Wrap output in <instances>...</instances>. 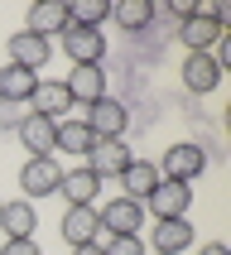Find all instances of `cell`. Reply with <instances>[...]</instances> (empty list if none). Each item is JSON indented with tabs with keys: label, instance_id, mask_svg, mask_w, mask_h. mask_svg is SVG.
<instances>
[{
	"label": "cell",
	"instance_id": "obj_1",
	"mask_svg": "<svg viewBox=\"0 0 231 255\" xmlns=\"http://www.w3.org/2000/svg\"><path fill=\"white\" fill-rule=\"evenodd\" d=\"M154 169H159V178H169V183H193V178L207 169V149H202V144H193V140L169 144V149H164V159H159Z\"/></svg>",
	"mask_w": 231,
	"mask_h": 255
},
{
	"label": "cell",
	"instance_id": "obj_2",
	"mask_svg": "<svg viewBox=\"0 0 231 255\" xmlns=\"http://www.w3.org/2000/svg\"><path fill=\"white\" fill-rule=\"evenodd\" d=\"M87 130L97 135V140H125V126H130V111H125V101H116V97H101L92 101L82 111Z\"/></svg>",
	"mask_w": 231,
	"mask_h": 255
},
{
	"label": "cell",
	"instance_id": "obj_3",
	"mask_svg": "<svg viewBox=\"0 0 231 255\" xmlns=\"http://www.w3.org/2000/svg\"><path fill=\"white\" fill-rule=\"evenodd\" d=\"M63 43V53L72 58V68H101V58H106V39H101V29H82V24H68L58 34Z\"/></svg>",
	"mask_w": 231,
	"mask_h": 255
},
{
	"label": "cell",
	"instance_id": "obj_4",
	"mask_svg": "<svg viewBox=\"0 0 231 255\" xmlns=\"http://www.w3.org/2000/svg\"><path fill=\"white\" fill-rule=\"evenodd\" d=\"M97 217L106 236H140L144 231V202H130V198H111L106 207H97Z\"/></svg>",
	"mask_w": 231,
	"mask_h": 255
},
{
	"label": "cell",
	"instance_id": "obj_5",
	"mask_svg": "<svg viewBox=\"0 0 231 255\" xmlns=\"http://www.w3.org/2000/svg\"><path fill=\"white\" fill-rule=\"evenodd\" d=\"M130 159H135V149H130L125 140H97L92 149H87V169L97 173V178H120V173L130 169Z\"/></svg>",
	"mask_w": 231,
	"mask_h": 255
},
{
	"label": "cell",
	"instance_id": "obj_6",
	"mask_svg": "<svg viewBox=\"0 0 231 255\" xmlns=\"http://www.w3.org/2000/svg\"><path fill=\"white\" fill-rule=\"evenodd\" d=\"M58 183H63V164L53 154L48 159H24V169H19V193L24 198H48V193H58Z\"/></svg>",
	"mask_w": 231,
	"mask_h": 255
},
{
	"label": "cell",
	"instance_id": "obj_7",
	"mask_svg": "<svg viewBox=\"0 0 231 255\" xmlns=\"http://www.w3.org/2000/svg\"><path fill=\"white\" fill-rule=\"evenodd\" d=\"M14 135H19V144H24L29 159H48L53 144H58V121H48V116H19Z\"/></svg>",
	"mask_w": 231,
	"mask_h": 255
},
{
	"label": "cell",
	"instance_id": "obj_8",
	"mask_svg": "<svg viewBox=\"0 0 231 255\" xmlns=\"http://www.w3.org/2000/svg\"><path fill=\"white\" fill-rule=\"evenodd\" d=\"M188 207H193V183L159 178V188L144 198V212H154V222H164V217H188Z\"/></svg>",
	"mask_w": 231,
	"mask_h": 255
},
{
	"label": "cell",
	"instance_id": "obj_9",
	"mask_svg": "<svg viewBox=\"0 0 231 255\" xmlns=\"http://www.w3.org/2000/svg\"><path fill=\"white\" fill-rule=\"evenodd\" d=\"M5 48H10V63H14V68H24V72H39L43 63L53 58V43L39 39V34H29V29L10 34V39H5Z\"/></svg>",
	"mask_w": 231,
	"mask_h": 255
},
{
	"label": "cell",
	"instance_id": "obj_10",
	"mask_svg": "<svg viewBox=\"0 0 231 255\" xmlns=\"http://www.w3.org/2000/svg\"><path fill=\"white\" fill-rule=\"evenodd\" d=\"M0 231H5V241H29V236L39 231V207L29 198L0 202Z\"/></svg>",
	"mask_w": 231,
	"mask_h": 255
},
{
	"label": "cell",
	"instance_id": "obj_11",
	"mask_svg": "<svg viewBox=\"0 0 231 255\" xmlns=\"http://www.w3.org/2000/svg\"><path fill=\"white\" fill-rule=\"evenodd\" d=\"M97 188H101V178L87 169V164H77V169H63L58 198H68V207H92V202H97Z\"/></svg>",
	"mask_w": 231,
	"mask_h": 255
},
{
	"label": "cell",
	"instance_id": "obj_12",
	"mask_svg": "<svg viewBox=\"0 0 231 255\" xmlns=\"http://www.w3.org/2000/svg\"><path fill=\"white\" fill-rule=\"evenodd\" d=\"M29 106H34V116H48V121H68L72 111H82V106H72L63 82H39L34 97H29Z\"/></svg>",
	"mask_w": 231,
	"mask_h": 255
},
{
	"label": "cell",
	"instance_id": "obj_13",
	"mask_svg": "<svg viewBox=\"0 0 231 255\" xmlns=\"http://www.w3.org/2000/svg\"><path fill=\"white\" fill-rule=\"evenodd\" d=\"M58 231H63L68 246H92L101 236V217H97V207H68L63 222H58Z\"/></svg>",
	"mask_w": 231,
	"mask_h": 255
},
{
	"label": "cell",
	"instance_id": "obj_14",
	"mask_svg": "<svg viewBox=\"0 0 231 255\" xmlns=\"http://www.w3.org/2000/svg\"><path fill=\"white\" fill-rule=\"evenodd\" d=\"M63 87H68V97H72V106H92V101H101L106 97V72L101 68H72L68 77H63Z\"/></svg>",
	"mask_w": 231,
	"mask_h": 255
},
{
	"label": "cell",
	"instance_id": "obj_15",
	"mask_svg": "<svg viewBox=\"0 0 231 255\" xmlns=\"http://www.w3.org/2000/svg\"><path fill=\"white\" fill-rule=\"evenodd\" d=\"M29 34H39V39H58L63 29H68V0H39V5H29Z\"/></svg>",
	"mask_w": 231,
	"mask_h": 255
},
{
	"label": "cell",
	"instance_id": "obj_16",
	"mask_svg": "<svg viewBox=\"0 0 231 255\" xmlns=\"http://www.w3.org/2000/svg\"><path fill=\"white\" fill-rule=\"evenodd\" d=\"M178 77H183V87H188V92L207 97V92H217V82H222V68L212 63V53H188Z\"/></svg>",
	"mask_w": 231,
	"mask_h": 255
},
{
	"label": "cell",
	"instance_id": "obj_17",
	"mask_svg": "<svg viewBox=\"0 0 231 255\" xmlns=\"http://www.w3.org/2000/svg\"><path fill=\"white\" fill-rule=\"evenodd\" d=\"M193 246V222L188 217H164L154 222V255H178Z\"/></svg>",
	"mask_w": 231,
	"mask_h": 255
},
{
	"label": "cell",
	"instance_id": "obj_18",
	"mask_svg": "<svg viewBox=\"0 0 231 255\" xmlns=\"http://www.w3.org/2000/svg\"><path fill=\"white\" fill-rule=\"evenodd\" d=\"M92 144H97V135L87 130L82 111L68 116V121H58V144H53V154H77V159H87V149H92Z\"/></svg>",
	"mask_w": 231,
	"mask_h": 255
},
{
	"label": "cell",
	"instance_id": "obj_19",
	"mask_svg": "<svg viewBox=\"0 0 231 255\" xmlns=\"http://www.w3.org/2000/svg\"><path fill=\"white\" fill-rule=\"evenodd\" d=\"M120 188H125L120 198H130V202H144V198H149V193L159 188V169L149 164V159H130V169L120 173Z\"/></svg>",
	"mask_w": 231,
	"mask_h": 255
},
{
	"label": "cell",
	"instance_id": "obj_20",
	"mask_svg": "<svg viewBox=\"0 0 231 255\" xmlns=\"http://www.w3.org/2000/svg\"><path fill=\"white\" fill-rule=\"evenodd\" d=\"M178 39H183L188 53H212V43L222 39V24L217 19H202V14H188L183 29H178Z\"/></svg>",
	"mask_w": 231,
	"mask_h": 255
},
{
	"label": "cell",
	"instance_id": "obj_21",
	"mask_svg": "<svg viewBox=\"0 0 231 255\" xmlns=\"http://www.w3.org/2000/svg\"><path fill=\"white\" fill-rule=\"evenodd\" d=\"M34 87H39V72H24V68H14V63L0 68V101H5V106L29 101V97H34Z\"/></svg>",
	"mask_w": 231,
	"mask_h": 255
},
{
	"label": "cell",
	"instance_id": "obj_22",
	"mask_svg": "<svg viewBox=\"0 0 231 255\" xmlns=\"http://www.w3.org/2000/svg\"><path fill=\"white\" fill-rule=\"evenodd\" d=\"M111 14H116V24H120V29L140 34V29L154 19V0H116V5H111Z\"/></svg>",
	"mask_w": 231,
	"mask_h": 255
},
{
	"label": "cell",
	"instance_id": "obj_23",
	"mask_svg": "<svg viewBox=\"0 0 231 255\" xmlns=\"http://www.w3.org/2000/svg\"><path fill=\"white\" fill-rule=\"evenodd\" d=\"M106 19H111V0H72V5H68V24L101 29Z\"/></svg>",
	"mask_w": 231,
	"mask_h": 255
},
{
	"label": "cell",
	"instance_id": "obj_24",
	"mask_svg": "<svg viewBox=\"0 0 231 255\" xmlns=\"http://www.w3.org/2000/svg\"><path fill=\"white\" fill-rule=\"evenodd\" d=\"M101 255H149V246H144V236H106V241H97Z\"/></svg>",
	"mask_w": 231,
	"mask_h": 255
},
{
	"label": "cell",
	"instance_id": "obj_25",
	"mask_svg": "<svg viewBox=\"0 0 231 255\" xmlns=\"http://www.w3.org/2000/svg\"><path fill=\"white\" fill-rule=\"evenodd\" d=\"M0 255H43V246L29 236V241H5L0 246Z\"/></svg>",
	"mask_w": 231,
	"mask_h": 255
},
{
	"label": "cell",
	"instance_id": "obj_26",
	"mask_svg": "<svg viewBox=\"0 0 231 255\" xmlns=\"http://www.w3.org/2000/svg\"><path fill=\"white\" fill-rule=\"evenodd\" d=\"M169 10H173V14H178V19H188V14H193V10H198V0H173V5H169Z\"/></svg>",
	"mask_w": 231,
	"mask_h": 255
},
{
	"label": "cell",
	"instance_id": "obj_27",
	"mask_svg": "<svg viewBox=\"0 0 231 255\" xmlns=\"http://www.w3.org/2000/svg\"><path fill=\"white\" fill-rule=\"evenodd\" d=\"M198 255H231V251H227V246H222V241H207V246H202Z\"/></svg>",
	"mask_w": 231,
	"mask_h": 255
},
{
	"label": "cell",
	"instance_id": "obj_28",
	"mask_svg": "<svg viewBox=\"0 0 231 255\" xmlns=\"http://www.w3.org/2000/svg\"><path fill=\"white\" fill-rule=\"evenodd\" d=\"M72 255H101V246L92 241V246H72Z\"/></svg>",
	"mask_w": 231,
	"mask_h": 255
}]
</instances>
